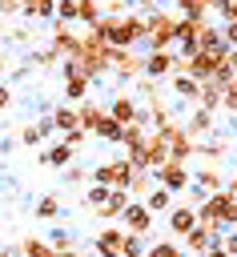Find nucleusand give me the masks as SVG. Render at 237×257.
I'll return each instance as SVG.
<instances>
[{
	"instance_id": "1",
	"label": "nucleus",
	"mask_w": 237,
	"mask_h": 257,
	"mask_svg": "<svg viewBox=\"0 0 237 257\" xmlns=\"http://www.w3.org/2000/svg\"><path fill=\"white\" fill-rule=\"evenodd\" d=\"M141 4V0H137ZM141 16H145V48L149 52H173V24H177V12H161L153 4H141Z\"/></svg>"
},
{
	"instance_id": "2",
	"label": "nucleus",
	"mask_w": 237,
	"mask_h": 257,
	"mask_svg": "<svg viewBox=\"0 0 237 257\" xmlns=\"http://www.w3.org/2000/svg\"><path fill=\"white\" fill-rule=\"evenodd\" d=\"M141 40H145V16H141V12H125V16H116V28H112V36H108V48H125V52H133Z\"/></svg>"
},
{
	"instance_id": "3",
	"label": "nucleus",
	"mask_w": 237,
	"mask_h": 257,
	"mask_svg": "<svg viewBox=\"0 0 237 257\" xmlns=\"http://www.w3.org/2000/svg\"><path fill=\"white\" fill-rule=\"evenodd\" d=\"M133 165H129V157H121V161H100L92 173H88V181L92 185H104V189H125L129 193V181H133Z\"/></svg>"
},
{
	"instance_id": "4",
	"label": "nucleus",
	"mask_w": 237,
	"mask_h": 257,
	"mask_svg": "<svg viewBox=\"0 0 237 257\" xmlns=\"http://www.w3.org/2000/svg\"><path fill=\"white\" fill-rule=\"evenodd\" d=\"M217 60H221V56H213V52H201V48H197V52H189V56H181V60H177V72H181V76H193V80L201 84V80H209V76L217 72Z\"/></svg>"
},
{
	"instance_id": "5",
	"label": "nucleus",
	"mask_w": 237,
	"mask_h": 257,
	"mask_svg": "<svg viewBox=\"0 0 237 257\" xmlns=\"http://www.w3.org/2000/svg\"><path fill=\"white\" fill-rule=\"evenodd\" d=\"M189 181H193L189 165L165 161L161 169H153V185H161V189H169V193H185V189H189Z\"/></svg>"
},
{
	"instance_id": "6",
	"label": "nucleus",
	"mask_w": 237,
	"mask_h": 257,
	"mask_svg": "<svg viewBox=\"0 0 237 257\" xmlns=\"http://www.w3.org/2000/svg\"><path fill=\"white\" fill-rule=\"evenodd\" d=\"M201 28H205V20L177 16V24H173V44L181 48V52H177V60H181V56H189V52H197V36H201Z\"/></svg>"
},
{
	"instance_id": "7",
	"label": "nucleus",
	"mask_w": 237,
	"mask_h": 257,
	"mask_svg": "<svg viewBox=\"0 0 237 257\" xmlns=\"http://www.w3.org/2000/svg\"><path fill=\"white\" fill-rule=\"evenodd\" d=\"M121 225H125V233L149 237V229H153V213H149L141 201H129V205L121 209Z\"/></svg>"
},
{
	"instance_id": "8",
	"label": "nucleus",
	"mask_w": 237,
	"mask_h": 257,
	"mask_svg": "<svg viewBox=\"0 0 237 257\" xmlns=\"http://www.w3.org/2000/svg\"><path fill=\"white\" fill-rule=\"evenodd\" d=\"M169 72H177V52H149V56H141V76L161 80Z\"/></svg>"
},
{
	"instance_id": "9",
	"label": "nucleus",
	"mask_w": 237,
	"mask_h": 257,
	"mask_svg": "<svg viewBox=\"0 0 237 257\" xmlns=\"http://www.w3.org/2000/svg\"><path fill=\"white\" fill-rule=\"evenodd\" d=\"M76 40H80V36H76V32H72L68 24L52 20V32H48V48H52L56 56H64V60H68V56L76 52Z\"/></svg>"
},
{
	"instance_id": "10",
	"label": "nucleus",
	"mask_w": 237,
	"mask_h": 257,
	"mask_svg": "<svg viewBox=\"0 0 237 257\" xmlns=\"http://www.w3.org/2000/svg\"><path fill=\"white\" fill-rule=\"evenodd\" d=\"M88 88H92V80H88L72 60H64V100H84Z\"/></svg>"
},
{
	"instance_id": "11",
	"label": "nucleus",
	"mask_w": 237,
	"mask_h": 257,
	"mask_svg": "<svg viewBox=\"0 0 237 257\" xmlns=\"http://www.w3.org/2000/svg\"><path fill=\"white\" fill-rule=\"evenodd\" d=\"M108 72L116 76H141V56L137 52H125V48H108Z\"/></svg>"
},
{
	"instance_id": "12",
	"label": "nucleus",
	"mask_w": 237,
	"mask_h": 257,
	"mask_svg": "<svg viewBox=\"0 0 237 257\" xmlns=\"http://www.w3.org/2000/svg\"><path fill=\"white\" fill-rule=\"evenodd\" d=\"M165 161H169V141L149 128V137H145V169L153 173V169H161Z\"/></svg>"
},
{
	"instance_id": "13",
	"label": "nucleus",
	"mask_w": 237,
	"mask_h": 257,
	"mask_svg": "<svg viewBox=\"0 0 237 257\" xmlns=\"http://www.w3.org/2000/svg\"><path fill=\"white\" fill-rule=\"evenodd\" d=\"M181 241H185V249H189L193 257H201L205 249H213V245H221V233H209V229H201V225H193V229H189V233H185Z\"/></svg>"
},
{
	"instance_id": "14",
	"label": "nucleus",
	"mask_w": 237,
	"mask_h": 257,
	"mask_svg": "<svg viewBox=\"0 0 237 257\" xmlns=\"http://www.w3.org/2000/svg\"><path fill=\"white\" fill-rule=\"evenodd\" d=\"M52 133H56V128H52V116H40V120H32V124L20 128V145L36 149V145H44V137H52Z\"/></svg>"
},
{
	"instance_id": "15",
	"label": "nucleus",
	"mask_w": 237,
	"mask_h": 257,
	"mask_svg": "<svg viewBox=\"0 0 237 257\" xmlns=\"http://www.w3.org/2000/svg\"><path fill=\"white\" fill-rule=\"evenodd\" d=\"M129 201H133V197H129L125 189H108V197L96 205V217H100V221H116V217H121V209H125Z\"/></svg>"
},
{
	"instance_id": "16",
	"label": "nucleus",
	"mask_w": 237,
	"mask_h": 257,
	"mask_svg": "<svg viewBox=\"0 0 237 257\" xmlns=\"http://www.w3.org/2000/svg\"><path fill=\"white\" fill-rule=\"evenodd\" d=\"M193 225H197V209H193V205H173V209H169V229H173V237H185Z\"/></svg>"
},
{
	"instance_id": "17",
	"label": "nucleus",
	"mask_w": 237,
	"mask_h": 257,
	"mask_svg": "<svg viewBox=\"0 0 237 257\" xmlns=\"http://www.w3.org/2000/svg\"><path fill=\"white\" fill-rule=\"evenodd\" d=\"M104 112H108V116H112L116 124H133V120H137V100L121 92V96H112V104H108Z\"/></svg>"
},
{
	"instance_id": "18",
	"label": "nucleus",
	"mask_w": 237,
	"mask_h": 257,
	"mask_svg": "<svg viewBox=\"0 0 237 257\" xmlns=\"http://www.w3.org/2000/svg\"><path fill=\"white\" fill-rule=\"evenodd\" d=\"M121 237H125V229H100L92 237V245L100 257H121Z\"/></svg>"
},
{
	"instance_id": "19",
	"label": "nucleus",
	"mask_w": 237,
	"mask_h": 257,
	"mask_svg": "<svg viewBox=\"0 0 237 257\" xmlns=\"http://www.w3.org/2000/svg\"><path fill=\"white\" fill-rule=\"evenodd\" d=\"M24 20H56V0H20Z\"/></svg>"
},
{
	"instance_id": "20",
	"label": "nucleus",
	"mask_w": 237,
	"mask_h": 257,
	"mask_svg": "<svg viewBox=\"0 0 237 257\" xmlns=\"http://www.w3.org/2000/svg\"><path fill=\"white\" fill-rule=\"evenodd\" d=\"M197 48H201V52H213V56H225V52H229L225 40H221V28H213L209 20H205V28H201V36H197Z\"/></svg>"
},
{
	"instance_id": "21",
	"label": "nucleus",
	"mask_w": 237,
	"mask_h": 257,
	"mask_svg": "<svg viewBox=\"0 0 237 257\" xmlns=\"http://www.w3.org/2000/svg\"><path fill=\"white\" fill-rule=\"evenodd\" d=\"M197 108H205V112H217L221 108V84L217 80H201L197 84Z\"/></svg>"
},
{
	"instance_id": "22",
	"label": "nucleus",
	"mask_w": 237,
	"mask_h": 257,
	"mask_svg": "<svg viewBox=\"0 0 237 257\" xmlns=\"http://www.w3.org/2000/svg\"><path fill=\"white\" fill-rule=\"evenodd\" d=\"M72 157H76V149H68L64 141H56V145H48V149L40 153V161H44L48 169H64V165H72Z\"/></svg>"
},
{
	"instance_id": "23",
	"label": "nucleus",
	"mask_w": 237,
	"mask_h": 257,
	"mask_svg": "<svg viewBox=\"0 0 237 257\" xmlns=\"http://www.w3.org/2000/svg\"><path fill=\"white\" fill-rule=\"evenodd\" d=\"M121 128L125 124H116L108 112H100L96 120H92V128H88V137H96V141H121Z\"/></svg>"
},
{
	"instance_id": "24",
	"label": "nucleus",
	"mask_w": 237,
	"mask_h": 257,
	"mask_svg": "<svg viewBox=\"0 0 237 257\" xmlns=\"http://www.w3.org/2000/svg\"><path fill=\"white\" fill-rule=\"evenodd\" d=\"M141 205H145L153 217H157V213H169V209H173V193H169V189H161V185H153V189H149V197H145Z\"/></svg>"
},
{
	"instance_id": "25",
	"label": "nucleus",
	"mask_w": 237,
	"mask_h": 257,
	"mask_svg": "<svg viewBox=\"0 0 237 257\" xmlns=\"http://www.w3.org/2000/svg\"><path fill=\"white\" fill-rule=\"evenodd\" d=\"M48 116H52V128H56L60 137H64V133H72V128H80V124H76V108H72V104H60V108H52Z\"/></svg>"
},
{
	"instance_id": "26",
	"label": "nucleus",
	"mask_w": 237,
	"mask_h": 257,
	"mask_svg": "<svg viewBox=\"0 0 237 257\" xmlns=\"http://www.w3.org/2000/svg\"><path fill=\"white\" fill-rule=\"evenodd\" d=\"M213 116L217 112H205V108H193V116H189V124H185V133L197 141V137H205V133H213Z\"/></svg>"
},
{
	"instance_id": "27",
	"label": "nucleus",
	"mask_w": 237,
	"mask_h": 257,
	"mask_svg": "<svg viewBox=\"0 0 237 257\" xmlns=\"http://www.w3.org/2000/svg\"><path fill=\"white\" fill-rule=\"evenodd\" d=\"M20 257H56V249L44 237H24L20 241Z\"/></svg>"
},
{
	"instance_id": "28",
	"label": "nucleus",
	"mask_w": 237,
	"mask_h": 257,
	"mask_svg": "<svg viewBox=\"0 0 237 257\" xmlns=\"http://www.w3.org/2000/svg\"><path fill=\"white\" fill-rule=\"evenodd\" d=\"M181 16H193V20H205L209 8H217V0H173Z\"/></svg>"
},
{
	"instance_id": "29",
	"label": "nucleus",
	"mask_w": 237,
	"mask_h": 257,
	"mask_svg": "<svg viewBox=\"0 0 237 257\" xmlns=\"http://www.w3.org/2000/svg\"><path fill=\"white\" fill-rule=\"evenodd\" d=\"M72 108H76V124H80L84 133H88V128H92V120H96V116L104 112V108H100L96 100H80V104H72Z\"/></svg>"
},
{
	"instance_id": "30",
	"label": "nucleus",
	"mask_w": 237,
	"mask_h": 257,
	"mask_svg": "<svg viewBox=\"0 0 237 257\" xmlns=\"http://www.w3.org/2000/svg\"><path fill=\"white\" fill-rule=\"evenodd\" d=\"M197 185H201V193H217V189H225V177L213 165H205V169H197Z\"/></svg>"
},
{
	"instance_id": "31",
	"label": "nucleus",
	"mask_w": 237,
	"mask_h": 257,
	"mask_svg": "<svg viewBox=\"0 0 237 257\" xmlns=\"http://www.w3.org/2000/svg\"><path fill=\"white\" fill-rule=\"evenodd\" d=\"M149 189H153V173H149V169H137L133 181H129V197H133V201H137V197H149Z\"/></svg>"
},
{
	"instance_id": "32",
	"label": "nucleus",
	"mask_w": 237,
	"mask_h": 257,
	"mask_svg": "<svg viewBox=\"0 0 237 257\" xmlns=\"http://www.w3.org/2000/svg\"><path fill=\"white\" fill-rule=\"evenodd\" d=\"M76 20H84L88 28L100 20V0H76Z\"/></svg>"
},
{
	"instance_id": "33",
	"label": "nucleus",
	"mask_w": 237,
	"mask_h": 257,
	"mask_svg": "<svg viewBox=\"0 0 237 257\" xmlns=\"http://www.w3.org/2000/svg\"><path fill=\"white\" fill-rule=\"evenodd\" d=\"M56 60H60V56H56V52H52L48 44H44V48H32V52H28V68H32V64H36V68H52Z\"/></svg>"
},
{
	"instance_id": "34",
	"label": "nucleus",
	"mask_w": 237,
	"mask_h": 257,
	"mask_svg": "<svg viewBox=\"0 0 237 257\" xmlns=\"http://www.w3.org/2000/svg\"><path fill=\"white\" fill-rule=\"evenodd\" d=\"M173 92H177L181 100H197V80H193V76H181V72H177V76H173Z\"/></svg>"
},
{
	"instance_id": "35",
	"label": "nucleus",
	"mask_w": 237,
	"mask_h": 257,
	"mask_svg": "<svg viewBox=\"0 0 237 257\" xmlns=\"http://www.w3.org/2000/svg\"><path fill=\"white\" fill-rule=\"evenodd\" d=\"M121 257H145V237L125 233V237H121Z\"/></svg>"
},
{
	"instance_id": "36",
	"label": "nucleus",
	"mask_w": 237,
	"mask_h": 257,
	"mask_svg": "<svg viewBox=\"0 0 237 257\" xmlns=\"http://www.w3.org/2000/svg\"><path fill=\"white\" fill-rule=\"evenodd\" d=\"M56 213H60V197H40V201H36V217H40V221H52Z\"/></svg>"
},
{
	"instance_id": "37",
	"label": "nucleus",
	"mask_w": 237,
	"mask_h": 257,
	"mask_svg": "<svg viewBox=\"0 0 237 257\" xmlns=\"http://www.w3.org/2000/svg\"><path fill=\"white\" fill-rule=\"evenodd\" d=\"M145 257H185V249H177L173 241H157V245L145 249Z\"/></svg>"
},
{
	"instance_id": "38",
	"label": "nucleus",
	"mask_w": 237,
	"mask_h": 257,
	"mask_svg": "<svg viewBox=\"0 0 237 257\" xmlns=\"http://www.w3.org/2000/svg\"><path fill=\"white\" fill-rule=\"evenodd\" d=\"M221 108H225V112H237V76L221 88Z\"/></svg>"
},
{
	"instance_id": "39",
	"label": "nucleus",
	"mask_w": 237,
	"mask_h": 257,
	"mask_svg": "<svg viewBox=\"0 0 237 257\" xmlns=\"http://www.w3.org/2000/svg\"><path fill=\"white\" fill-rule=\"evenodd\" d=\"M56 20L60 24H72L76 20V0H56Z\"/></svg>"
},
{
	"instance_id": "40",
	"label": "nucleus",
	"mask_w": 237,
	"mask_h": 257,
	"mask_svg": "<svg viewBox=\"0 0 237 257\" xmlns=\"http://www.w3.org/2000/svg\"><path fill=\"white\" fill-rule=\"evenodd\" d=\"M129 12V0H104L100 4V16H125Z\"/></svg>"
},
{
	"instance_id": "41",
	"label": "nucleus",
	"mask_w": 237,
	"mask_h": 257,
	"mask_svg": "<svg viewBox=\"0 0 237 257\" xmlns=\"http://www.w3.org/2000/svg\"><path fill=\"white\" fill-rule=\"evenodd\" d=\"M64 181H68V185H84V181H88V169H80V165H68V169H64Z\"/></svg>"
},
{
	"instance_id": "42",
	"label": "nucleus",
	"mask_w": 237,
	"mask_h": 257,
	"mask_svg": "<svg viewBox=\"0 0 237 257\" xmlns=\"http://www.w3.org/2000/svg\"><path fill=\"white\" fill-rule=\"evenodd\" d=\"M104 197H108V189H104V185H88V193H84V205H92V209H96Z\"/></svg>"
},
{
	"instance_id": "43",
	"label": "nucleus",
	"mask_w": 237,
	"mask_h": 257,
	"mask_svg": "<svg viewBox=\"0 0 237 257\" xmlns=\"http://www.w3.org/2000/svg\"><path fill=\"white\" fill-rule=\"evenodd\" d=\"M221 40H225V48H237V20L221 24Z\"/></svg>"
},
{
	"instance_id": "44",
	"label": "nucleus",
	"mask_w": 237,
	"mask_h": 257,
	"mask_svg": "<svg viewBox=\"0 0 237 257\" xmlns=\"http://www.w3.org/2000/svg\"><path fill=\"white\" fill-rule=\"evenodd\" d=\"M60 141H64V145H68V149H80V145H84V141H88V133H84V128H72V133H64V137H60Z\"/></svg>"
},
{
	"instance_id": "45",
	"label": "nucleus",
	"mask_w": 237,
	"mask_h": 257,
	"mask_svg": "<svg viewBox=\"0 0 237 257\" xmlns=\"http://www.w3.org/2000/svg\"><path fill=\"white\" fill-rule=\"evenodd\" d=\"M48 245H52V249H56V253H64V249H72V237H68V233H60V229H56V233H52V237H48Z\"/></svg>"
},
{
	"instance_id": "46",
	"label": "nucleus",
	"mask_w": 237,
	"mask_h": 257,
	"mask_svg": "<svg viewBox=\"0 0 237 257\" xmlns=\"http://www.w3.org/2000/svg\"><path fill=\"white\" fill-rule=\"evenodd\" d=\"M221 225H225V229H237V201H229V205H225V213H221Z\"/></svg>"
},
{
	"instance_id": "47",
	"label": "nucleus",
	"mask_w": 237,
	"mask_h": 257,
	"mask_svg": "<svg viewBox=\"0 0 237 257\" xmlns=\"http://www.w3.org/2000/svg\"><path fill=\"white\" fill-rule=\"evenodd\" d=\"M217 12L221 20H237V0H217Z\"/></svg>"
},
{
	"instance_id": "48",
	"label": "nucleus",
	"mask_w": 237,
	"mask_h": 257,
	"mask_svg": "<svg viewBox=\"0 0 237 257\" xmlns=\"http://www.w3.org/2000/svg\"><path fill=\"white\" fill-rule=\"evenodd\" d=\"M137 92H141L145 100H157V80H149V76H145V80L137 84Z\"/></svg>"
},
{
	"instance_id": "49",
	"label": "nucleus",
	"mask_w": 237,
	"mask_h": 257,
	"mask_svg": "<svg viewBox=\"0 0 237 257\" xmlns=\"http://www.w3.org/2000/svg\"><path fill=\"white\" fill-rule=\"evenodd\" d=\"M221 249H225L229 257H237V229H233V233H221Z\"/></svg>"
},
{
	"instance_id": "50",
	"label": "nucleus",
	"mask_w": 237,
	"mask_h": 257,
	"mask_svg": "<svg viewBox=\"0 0 237 257\" xmlns=\"http://www.w3.org/2000/svg\"><path fill=\"white\" fill-rule=\"evenodd\" d=\"M20 12V0H0V20L4 16H16Z\"/></svg>"
},
{
	"instance_id": "51",
	"label": "nucleus",
	"mask_w": 237,
	"mask_h": 257,
	"mask_svg": "<svg viewBox=\"0 0 237 257\" xmlns=\"http://www.w3.org/2000/svg\"><path fill=\"white\" fill-rule=\"evenodd\" d=\"M12 44H28V28H12V32H4Z\"/></svg>"
},
{
	"instance_id": "52",
	"label": "nucleus",
	"mask_w": 237,
	"mask_h": 257,
	"mask_svg": "<svg viewBox=\"0 0 237 257\" xmlns=\"http://www.w3.org/2000/svg\"><path fill=\"white\" fill-rule=\"evenodd\" d=\"M8 104H12V88H8V84H4V80H0V112H4V108H8Z\"/></svg>"
},
{
	"instance_id": "53",
	"label": "nucleus",
	"mask_w": 237,
	"mask_h": 257,
	"mask_svg": "<svg viewBox=\"0 0 237 257\" xmlns=\"http://www.w3.org/2000/svg\"><path fill=\"white\" fill-rule=\"evenodd\" d=\"M0 257H20V245H0Z\"/></svg>"
},
{
	"instance_id": "54",
	"label": "nucleus",
	"mask_w": 237,
	"mask_h": 257,
	"mask_svg": "<svg viewBox=\"0 0 237 257\" xmlns=\"http://www.w3.org/2000/svg\"><path fill=\"white\" fill-rule=\"evenodd\" d=\"M201 257H229V253H225V249H221V245H213V249H205V253H201Z\"/></svg>"
},
{
	"instance_id": "55",
	"label": "nucleus",
	"mask_w": 237,
	"mask_h": 257,
	"mask_svg": "<svg viewBox=\"0 0 237 257\" xmlns=\"http://www.w3.org/2000/svg\"><path fill=\"white\" fill-rule=\"evenodd\" d=\"M225 193H229V197L237 201V177H233V181H225Z\"/></svg>"
},
{
	"instance_id": "56",
	"label": "nucleus",
	"mask_w": 237,
	"mask_h": 257,
	"mask_svg": "<svg viewBox=\"0 0 237 257\" xmlns=\"http://www.w3.org/2000/svg\"><path fill=\"white\" fill-rule=\"evenodd\" d=\"M225 56H229V64H233V72H237V48H229Z\"/></svg>"
},
{
	"instance_id": "57",
	"label": "nucleus",
	"mask_w": 237,
	"mask_h": 257,
	"mask_svg": "<svg viewBox=\"0 0 237 257\" xmlns=\"http://www.w3.org/2000/svg\"><path fill=\"white\" fill-rule=\"evenodd\" d=\"M4 72H8V56L0 52V76H4Z\"/></svg>"
},
{
	"instance_id": "58",
	"label": "nucleus",
	"mask_w": 237,
	"mask_h": 257,
	"mask_svg": "<svg viewBox=\"0 0 237 257\" xmlns=\"http://www.w3.org/2000/svg\"><path fill=\"white\" fill-rule=\"evenodd\" d=\"M56 257H84V253H76V249H64V253H56Z\"/></svg>"
},
{
	"instance_id": "59",
	"label": "nucleus",
	"mask_w": 237,
	"mask_h": 257,
	"mask_svg": "<svg viewBox=\"0 0 237 257\" xmlns=\"http://www.w3.org/2000/svg\"><path fill=\"white\" fill-rule=\"evenodd\" d=\"M0 36H4V20H0Z\"/></svg>"
},
{
	"instance_id": "60",
	"label": "nucleus",
	"mask_w": 237,
	"mask_h": 257,
	"mask_svg": "<svg viewBox=\"0 0 237 257\" xmlns=\"http://www.w3.org/2000/svg\"><path fill=\"white\" fill-rule=\"evenodd\" d=\"M141 4H157V0H141Z\"/></svg>"
}]
</instances>
